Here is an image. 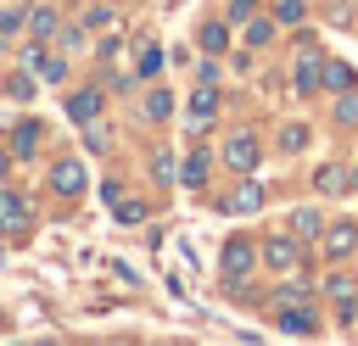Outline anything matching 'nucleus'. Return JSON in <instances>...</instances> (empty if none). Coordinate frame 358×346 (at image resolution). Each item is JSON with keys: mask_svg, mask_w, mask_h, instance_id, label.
Masks as SVG:
<instances>
[{"mask_svg": "<svg viewBox=\"0 0 358 346\" xmlns=\"http://www.w3.org/2000/svg\"><path fill=\"white\" fill-rule=\"evenodd\" d=\"M0 173H6V151H0Z\"/></svg>", "mask_w": 358, "mask_h": 346, "instance_id": "30", "label": "nucleus"}, {"mask_svg": "<svg viewBox=\"0 0 358 346\" xmlns=\"http://www.w3.org/2000/svg\"><path fill=\"white\" fill-rule=\"evenodd\" d=\"M336 128H358V89H341V100H336Z\"/></svg>", "mask_w": 358, "mask_h": 346, "instance_id": "16", "label": "nucleus"}, {"mask_svg": "<svg viewBox=\"0 0 358 346\" xmlns=\"http://www.w3.org/2000/svg\"><path fill=\"white\" fill-rule=\"evenodd\" d=\"M0 234H6V223H0Z\"/></svg>", "mask_w": 358, "mask_h": 346, "instance_id": "33", "label": "nucleus"}, {"mask_svg": "<svg viewBox=\"0 0 358 346\" xmlns=\"http://www.w3.org/2000/svg\"><path fill=\"white\" fill-rule=\"evenodd\" d=\"M274 39V22H263V17H246V45H268Z\"/></svg>", "mask_w": 358, "mask_h": 346, "instance_id": "21", "label": "nucleus"}, {"mask_svg": "<svg viewBox=\"0 0 358 346\" xmlns=\"http://www.w3.org/2000/svg\"><path fill=\"white\" fill-rule=\"evenodd\" d=\"M313 190H324V195H336V190H352V173H347V167H319Z\"/></svg>", "mask_w": 358, "mask_h": 346, "instance_id": "14", "label": "nucleus"}, {"mask_svg": "<svg viewBox=\"0 0 358 346\" xmlns=\"http://www.w3.org/2000/svg\"><path fill=\"white\" fill-rule=\"evenodd\" d=\"M263 257H268V268H291L296 262V234H268V246H263Z\"/></svg>", "mask_w": 358, "mask_h": 346, "instance_id": "6", "label": "nucleus"}, {"mask_svg": "<svg viewBox=\"0 0 358 346\" xmlns=\"http://www.w3.org/2000/svg\"><path fill=\"white\" fill-rule=\"evenodd\" d=\"M56 45H62V50H78L84 33H78V28H56Z\"/></svg>", "mask_w": 358, "mask_h": 346, "instance_id": "27", "label": "nucleus"}, {"mask_svg": "<svg viewBox=\"0 0 358 346\" xmlns=\"http://www.w3.org/2000/svg\"><path fill=\"white\" fill-rule=\"evenodd\" d=\"M257 206H263V184H252V179H246V184H235V190L224 195V212H229V218H241V212H257Z\"/></svg>", "mask_w": 358, "mask_h": 346, "instance_id": "4", "label": "nucleus"}, {"mask_svg": "<svg viewBox=\"0 0 358 346\" xmlns=\"http://www.w3.org/2000/svg\"><path fill=\"white\" fill-rule=\"evenodd\" d=\"M34 145H39V123L28 117V123L11 128V156H34Z\"/></svg>", "mask_w": 358, "mask_h": 346, "instance_id": "12", "label": "nucleus"}, {"mask_svg": "<svg viewBox=\"0 0 358 346\" xmlns=\"http://www.w3.org/2000/svg\"><path fill=\"white\" fill-rule=\"evenodd\" d=\"M352 246H358V223H336V229H324V251H330V257H352Z\"/></svg>", "mask_w": 358, "mask_h": 346, "instance_id": "8", "label": "nucleus"}, {"mask_svg": "<svg viewBox=\"0 0 358 346\" xmlns=\"http://www.w3.org/2000/svg\"><path fill=\"white\" fill-rule=\"evenodd\" d=\"M280 145H285V151H302V145H308V128H302V123H285Z\"/></svg>", "mask_w": 358, "mask_h": 346, "instance_id": "23", "label": "nucleus"}, {"mask_svg": "<svg viewBox=\"0 0 358 346\" xmlns=\"http://www.w3.org/2000/svg\"><path fill=\"white\" fill-rule=\"evenodd\" d=\"M112 212H117V223H140V218H145V206H140V201H117Z\"/></svg>", "mask_w": 358, "mask_h": 346, "instance_id": "24", "label": "nucleus"}, {"mask_svg": "<svg viewBox=\"0 0 358 346\" xmlns=\"http://www.w3.org/2000/svg\"><path fill=\"white\" fill-rule=\"evenodd\" d=\"M319 89H330V95H336V89H352V67H347V61H324V67H319Z\"/></svg>", "mask_w": 358, "mask_h": 346, "instance_id": "10", "label": "nucleus"}, {"mask_svg": "<svg viewBox=\"0 0 358 346\" xmlns=\"http://www.w3.org/2000/svg\"><path fill=\"white\" fill-rule=\"evenodd\" d=\"M179 179H185L190 190H201V184H207V151H190L185 167H179Z\"/></svg>", "mask_w": 358, "mask_h": 346, "instance_id": "13", "label": "nucleus"}, {"mask_svg": "<svg viewBox=\"0 0 358 346\" xmlns=\"http://www.w3.org/2000/svg\"><path fill=\"white\" fill-rule=\"evenodd\" d=\"M168 112H173V95H168V89H151V95H145V117H157V123H162Z\"/></svg>", "mask_w": 358, "mask_h": 346, "instance_id": "19", "label": "nucleus"}, {"mask_svg": "<svg viewBox=\"0 0 358 346\" xmlns=\"http://www.w3.org/2000/svg\"><path fill=\"white\" fill-rule=\"evenodd\" d=\"M190 112H196V123H207V117L218 112V95H213V89H196V95H190Z\"/></svg>", "mask_w": 358, "mask_h": 346, "instance_id": "20", "label": "nucleus"}, {"mask_svg": "<svg viewBox=\"0 0 358 346\" xmlns=\"http://www.w3.org/2000/svg\"><path fill=\"white\" fill-rule=\"evenodd\" d=\"M257 11V0H229V22H246Z\"/></svg>", "mask_w": 358, "mask_h": 346, "instance_id": "28", "label": "nucleus"}, {"mask_svg": "<svg viewBox=\"0 0 358 346\" xmlns=\"http://www.w3.org/2000/svg\"><path fill=\"white\" fill-rule=\"evenodd\" d=\"M285 229H291V234H324V223H319L313 206H296V212L285 218Z\"/></svg>", "mask_w": 358, "mask_h": 346, "instance_id": "15", "label": "nucleus"}, {"mask_svg": "<svg viewBox=\"0 0 358 346\" xmlns=\"http://www.w3.org/2000/svg\"><path fill=\"white\" fill-rule=\"evenodd\" d=\"M50 190H56V195H78V190H84V162H73V156L56 162V167H50Z\"/></svg>", "mask_w": 358, "mask_h": 346, "instance_id": "3", "label": "nucleus"}, {"mask_svg": "<svg viewBox=\"0 0 358 346\" xmlns=\"http://www.w3.org/2000/svg\"><path fill=\"white\" fill-rule=\"evenodd\" d=\"M11 28H22V17L17 11H0V33H11Z\"/></svg>", "mask_w": 358, "mask_h": 346, "instance_id": "29", "label": "nucleus"}, {"mask_svg": "<svg viewBox=\"0 0 358 346\" xmlns=\"http://www.w3.org/2000/svg\"><path fill=\"white\" fill-rule=\"evenodd\" d=\"M324 290H330L336 301H347V296H358V285H352V273H330V279H324Z\"/></svg>", "mask_w": 358, "mask_h": 346, "instance_id": "22", "label": "nucleus"}, {"mask_svg": "<svg viewBox=\"0 0 358 346\" xmlns=\"http://www.w3.org/2000/svg\"><path fill=\"white\" fill-rule=\"evenodd\" d=\"M274 324H280L285 335H319V318H313L308 307H280V313H274Z\"/></svg>", "mask_w": 358, "mask_h": 346, "instance_id": "5", "label": "nucleus"}, {"mask_svg": "<svg viewBox=\"0 0 358 346\" xmlns=\"http://www.w3.org/2000/svg\"><path fill=\"white\" fill-rule=\"evenodd\" d=\"M157 67H162V50H157V45H145V56H140V78H151Z\"/></svg>", "mask_w": 358, "mask_h": 346, "instance_id": "26", "label": "nucleus"}, {"mask_svg": "<svg viewBox=\"0 0 358 346\" xmlns=\"http://www.w3.org/2000/svg\"><path fill=\"white\" fill-rule=\"evenodd\" d=\"M252 268H257V251H252V240H241V234H235V240L224 246V273H229V279H241V273H252Z\"/></svg>", "mask_w": 358, "mask_h": 346, "instance_id": "2", "label": "nucleus"}, {"mask_svg": "<svg viewBox=\"0 0 358 346\" xmlns=\"http://www.w3.org/2000/svg\"><path fill=\"white\" fill-rule=\"evenodd\" d=\"M28 28L34 33H56V6H28Z\"/></svg>", "mask_w": 358, "mask_h": 346, "instance_id": "17", "label": "nucleus"}, {"mask_svg": "<svg viewBox=\"0 0 358 346\" xmlns=\"http://www.w3.org/2000/svg\"><path fill=\"white\" fill-rule=\"evenodd\" d=\"M196 39H201V50H224V45H229V28H224V22H201Z\"/></svg>", "mask_w": 358, "mask_h": 346, "instance_id": "18", "label": "nucleus"}, {"mask_svg": "<svg viewBox=\"0 0 358 346\" xmlns=\"http://www.w3.org/2000/svg\"><path fill=\"white\" fill-rule=\"evenodd\" d=\"M352 17H358V0H352Z\"/></svg>", "mask_w": 358, "mask_h": 346, "instance_id": "32", "label": "nucleus"}, {"mask_svg": "<svg viewBox=\"0 0 358 346\" xmlns=\"http://www.w3.org/2000/svg\"><path fill=\"white\" fill-rule=\"evenodd\" d=\"M0 223H6V229H22V223H28V201L11 195V190H0Z\"/></svg>", "mask_w": 358, "mask_h": 346, "instance_id": "11", "label": "nucleus"}, {"mask_svg": "<svg viewBox=\"0 0 358 346\" xmlns=\"http://www.w3.org/2000/svg\"><path fill=\"white\" fill-rule=\"evenodd\" d=\"M95 112H101V89H78V95L67 100V117H73V123H95Z\"/></svg>", "mask_w": 358, "mask_h": 346, "instance_id": "9", "label": "nucleus"}, {"mask_svg": "<svg viewBox=\"0 0 358 346\" xmlns=\"http://www.w3.org/2000/svg\"><path fill=\"white\" fill-rule=\"evenodd\" d=\"M319 50H302V61H296V95H319Z\"/></svg>", "mask_w": 358, "mask_h": 346, "instance_id": "7", "label": "nucleus"}, {"mask_svg": "<svg viewBox=\"0 0 358 346\" xmlns=\"http://www.w3.org/2000/svg\"><path fill=\"white\" fill-rule=\"evenodd\" d=\"M352 190H358V173H352Z\"/></svg>", "mask_w": 358, "mask_h": 346, "instance_id": "31", "label": "nucleus"}, {"mask_svg": "<svg viewBox=\"0 0 358 346\" xmlns=\"http://www.w3.org/2000/svg\"><path fill=\"white\" fill-rule=\"evenodd\" d=\"M274 17H280V22H302V0H280Z\"/></svg>", "mask_w": 358, "mask_h": 346, "instance_id": "25", "label": "nucleus"}, {"mask_svg": "<svg viewBox=\"0 0 358 346\" xmlns=\"http://www.w3.org/2000/svg\"><path fill=\"white\" fill-rule=\"evenodd\" d=\"M224 162L241 167V173H252V167H257V140H252V134H229V140H224Z\"/></svg>", "mask_w": 358, "mask_h": 346, "instance_id": "1", "label": "nucleus"}]
</instances>
